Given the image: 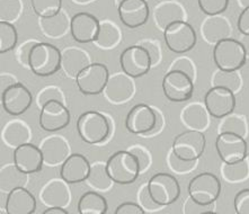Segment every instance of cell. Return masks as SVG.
Returning <instances> with one entry per match:
<instances>
[{"instance_id": "obj_1", "label": "cell", "mask_w": 249, "mask_h": 214, "mask_svg": "<svg viewBox=\"0 0 249 214\" xmlns=\"http://www.w3.org/2000/svg\"><path fill=\"white\" fill-rule=\"evenodd\" d=\"M77 132L81 140L88 144H99L111 133L107 117L97 110H87L77 120Z\"/></svg>"}, {"instance_id": "obj_2", "label": "cell", "mask_w": 249, "mask_h": 214, "mask_svg": "<svg viewBox=\"0 0 249 214\" xmlns=\"http://www.w3.org/2000/svg\"><path fill=\"white\" fill-rule=\"evenodd\" d=\"M30 69L41 78L50 77L61 69V50L46 42H38L30 55Z\"/></svg>"}, {"instance_id": "obj_3", "label": "cell", "mask_w": 249, "mask_h": 214, "mask_svg": "<svg viewBox=\"0 0 249 214\" xmlns=\"http://www.w3.org/2000/svg\"><path fill=\"white\" fill-rule=\"evenodd\" d=\"M106 168L112 180L119 185L133 184L141 174L138 159L127 150L113 153L106 161Z\"/></svg>"}, {"instance_id": "obj_4", "label": "cell", "mask_w": 249, "mask_h": 214, "mask_svg": "<svg viewBox=\"0 0 249 214\" xmlns=\"http://www.w3.org/2000/svg\"><path fill=\"white\" fill-rule=\"evenodd\" d=\"M213 60L218 69L238 71L247 62L246 50L243 43L234 38H225L214 45Z\"/></svg>"}, {"instance_id": "obj_5", "label": "cell", "mask_w": 249, "mask_h": 214, "mask_svg": "<svg viewBox=\"0 0 249 214\" xmlns=\"http://www.w3.org/2000/svg\"><path fill=\"white\" fill-rule=\"evenodd\" d=\"M163 40L167 48L177 54H184L196 45L197 36L194 27L187 20L170 24L163 30Z\"/></svg>"}, {"instance_id": "obj_6", "label": "cell", "mask_w": 249, "mask_h": 214, "mask_svg": "<svg viewBox=\"0 0 249 214\" xmlns=\"http://www.w3.org/2000/svg\"><path fill=\"white\" fill-rule=\"evenodd\" d=\"M221 194V181L214 174L201 173L188 184V195L202 205H212Z\"/></svg>"}, {"instance_id": "obj_7", "label": "cell", "mask_w": 249, "mask_h": 214, "mask_svg": "<svg viewBox=\"0 0 249 214\" xmlns=\"http://www.w3.org/2000/svg\"><path fill=\"white\" fill-rule=\"evenodd\" d=\"M148 188L154 201L160 206L173 204L180 196L178 180L167 173L155 174L148 181Z\"/></svg>"}, {"instance_id": "obj_8", "label": "cell", "mask_w": 249, "mask_h": 214, "mask_svg": "<svg viewBox=\"0 0 249 214\" xmlns=\"http://www.w3.org/2000/svg\"><path fill=\"white\" fill-rule=\"evenodd\" d=\"M206 147V138L203 132L188 130L176 135L173 141L172 150L177 157L193 161L198 160L204 153Z\"/></svg>"}, {"instance_id": "obj_9", "label": "cell", "mask_w": 249, "mask_h": 214, "mask_svg": "<svg viewBox=\"0 0 249 214\" xmlns=\"http://www.w3.org/2000/svg\"><path fill=\"white\" fill-rule=\"evenodd\" d=\"M109 78V71L105 64L92 62L85 68L76 78L77 87L85 96L103 94Z\"/></svg>"}, {"instance_id": "obj_10", "label": "cell", "mask_w": 249, "mask_h": 214, "mask_svg": "<svg viewBox=\"0 0 249 214\" xmlns=\"http://www.w3.org/2000/svg\"><path fill=\"white\" fill-rule=\"evenodd\" d=\"M162 90L170 102H187L193 96L194 80L181 71L170 70L163 76Z\"/></svg>"}, {"instance_id": "obj_11", "label": "cell", "mask_w": 249, "mask_h": 214, "mask_svg": "<svg viewBox=\"0 0 249 214\" xmlns=\"http://www.w3.org/2000/svg\"><path fill=\"white\" fill-rule=\"evenodd\" d=\"M216 152L225 163H237L247 159L248 143L246 139L234 133H219L215 140Z\"/></svg>"}, {"instance_id": "obj_12", "label": "cell", "mask_w": 249, "mask_h": 214, "mask_svg": "<svg viewBox=\"0 0 249 214\" xmlns=\"http://www.w3.org/2000/svg\"><path fill=\"white\" fill-rule=\"evenodd\" d=\"M120 64L123 72L133 79L145 76L152 67L149 53L139 44L131 45L121 53Z\"/></svg>"}, {"instance_id": "obj_13", "label": "cell", "mask_w": 249, "mask_h": 214, "mask_svg": "<svg viewBox=\"0 0 249 214\" xmlns=\"http://www.w3.org/2000/svg\"><path fill=\"white\" fill-rule=\"evenodd\" d=\"M136 90L133 78L122 71L109 74L103 96L114 105H122L133 98Z\"/></svg>"}, {"instance_id": "obj_14", "label": "cell", "mask_w": 249, "mask_h": 214, "mask_svg": "<svg viewBox=\"0 0 249 214\" xmlns=\"http://www.w3.org/2000/svg\"><path fill=\"white\" fill-rule=\"evenodd\" d=\"M236 104V94L223 87H211L204 96L206 109L214 119L220 120L233 113Z\"/></svg>"}, {"instance_id": "obj_15", "label": "cell", "mask_w": 249, "mask_h": 214, "mask_svg": "<svg viewBox=\"0 0 249 214\" xmlns=\"http://www.w3.org/2000/svg\"><path fill=\"white\" fill-rule=\"evenodd\" d=\"M0 96L3 110L12 116L22 115L33 103V95L30 89L20 83L10 86Z\"/></svg>"}, {"instance_id": "obj_16", "label": "cell", "mask_w": 249, "mask_h": 214, "mask_svg": "<svg viewBox=\"0 0 249 214\" xmlns=\"http://www.w3.org/2000/svg\"><path fill=\"white\" fill-rule=\"evenodd\" d=\"M71 115L67 105L58 101L46 103L40 112V126L45 132L61 131L70 124Z\"/></svg>"}, {"instance_id": "obj_17", "label": "cell", "mask_w": 249, "mask_h": 214, "mask_svg": "<svg viewBox=\"0 0 249 214\" xmlns=\"http://www.w3.org/2000/svg\"><path fill=\"white\" fill-rule=\"evenodd\" d=\"M157 114L154 107L143 103L134 105L125 119L126 130L132 134L142 135L149 133L156 125Z\"/></svg>"}, {"instance_id": "obj_18", "label": "cell", "mask_w": 249, "mask_h": 214, "mask_svg": "<svg viewBox=\"0 0 249 214\" xmlns=\"http://www.w3.org/2000/svg\"><path fill=\"white\" fill-rule=\"evenodd\" d=\"M46 166L54 167L62 165L71 155V147L69 142L63 135L51 134L44 138L40 144Z\"/></svg>"}, {"instance_id": "obj_19", "label": "cell", "mask_w": 249, "mask_h": 214, "mask_svg": "<svg viewBox=\"0 0 249 214\" xmlns=\"http://www.w3.org/2000/svg\"><path fill=\"white\" fill-rule=\"evenodd\" d=\"M120 20L129 28L143 26L150 16L148 0H123L117 6Z\"/></svg>"}, {"instance_id": "obj_20", "label": "cell", "mask_w": 249, "mask_h": 214, "mask_svg": "<svg viewBox=\"0 0 249 214\" xmlns=\"http://www.w3.org/2000/svg\"><path fill=\"white\" fill-rule=\"evenodd\" d=\"M40 201L46 208H67L71 201L69 184L60 178H52L40 191Z\"/></svg>"}, {"instance_id": "obj_21", "label": "cell", "mask_w": 249, "mask_h": 214, "mask_svg": "<svg viewBox=\"0 0 249 214\" xmlns=\"http://www.w3.org/2000/svg\"><path fill=\"white\" fill-rule=\"evenodd\" d=\"M99 21L96 17L89 13H77L71 17L70 33L73 40L85 44L92 43L97 37L99 32Z\"/></svg>"}, {"instance_id": "obj_22", "label": "cell", "mask_w": 249, "mask_h": 214, "mask_svg": "<svg viewBox=\"0 0 249 214\" xmlns=\"http://www.w3.org/2000/svg\"><path fill=\"white\" fill-rule=\"evenodd\" d=\"M13 160L14 163L18 167V169L27 175L41 171L44 163L43 155H42L40 147L31 143V142L14 149Z\"/></svg>"}, {"instance_id": "obj_23", "label": "cell", "mask_w": 249, "mask_h": 214, "mask_svg": "<svg viewBox=\"0 0 249 214\" xmlns=\"http://www.w3.org/2000/svg\"><path fill=\"white\" fill-rule=\"evenodd\" d=\"M91 163L81 153H71L61 165L60 177L68 184H79L89 176Z\"/></svg>"}, {"instance_id": "obj_24", "label": "cell", "mask_w": 249, "mask_h": 214, "mask_svg": "<svg viewBox=\"0 0 249 214\" xmlns=\"http://www.w3.org/2000/svg\"><path fill=\"white\" fill-rule=\"evenodd\" d=\"M232 34L230 20L221 15L208 16L201 24V35L209 44L216 43L229 38Z\"/></svg>"}, {"instance_id": "obj_25", "label": "cell", "mask_w": 249, "mask_h": 214, "mask_svg": "<svg viewBox=\"0 0 249 214\" xmlns=\"http://www.w3.org/2000/svg\"><path fill=\"white\" fill-rule=\"evenodd\" d=\"M91 62L86 50L78 46H68L61 51V69L67 76L76 79L78 74Z\"/></svg>"}, {"instance_id": "obj_26", "label": "cell", "mask_w": 249, "mask_h": 214, "mask_svg": "<svg viewBox=\"0 0 249 214\" xmlns=\"http://www.w3.org/2000/svg\"><path fill=\"white\" fill-rule=\"evenodd\" d=\"M154 19L159 30H163L170 24L187 19L186 9L176 0H162L154 9Z\"/></svg>"}, {"instance_id": "obj_27", "label": "cell", "mask_w": 249, "mask_h": 214, "mask_svg": "<svg viewBox=\"0 0 249 214\" xmlns=\"http://www.w3.org/2000/svg\"><path fill=\"white\" fill-rule=\"evenodd\" d=\"M36 206V198L26 187L9 192L5 202V210L8 214H33Z\"/></svg>"}, {"instance_id": "obj_28", "label": "cell", "mask_w": 249, "mask_h": 214, "mask_svg": "<svg viewBox=\"0 0 249 214\" xmlns=\"http://www.w3.org/2000/svg\"><path fill=\"white\" fill-rule=\"evenodd\" d=\"M33 138L32 128L23 120L8 121L1 130V140L7 147L16 149L19 145L30 143Z\"/></svg>"}, {"instance_id": "obj_29", "label": "cell", "mask_w": 249, "mask_h": 214, "mask_svg": "<svg viewBox=\"0 0 249 214\" xmlns=\"http://www.w3.org/2000/svg\"><path fill=\"white\" fill-rule=\"evenodd\" d=\"M210 113L204 104L193 102L181 109L180 120L190 130L204 132L210 125Z\"/></svg>"}, {"instance_id": "obj_30", "label": "cell", "mask_w": 249, "mask_h": 214, "mask_svg": "<svg viewBox=\"0 0 249 214\" xmlns=\"http://www.w3.org/2000/svg\"><path fill=\"white\" fill-rule=\"evenodd\" d=\"M38 26L44 36L49 38H61L69 33L71 28V18L65 10L54 16L38 19Z\"/></svg>"}, {"instance_id": "obj_31", "label": "cell", "mask_w": 249, "mask_h": 214, "mask_svg": "<svg viewBox=\"0 0 249 214\" xmlns=\"http://www.w3.org/2000/svg\"><path fill=\"white\" fill-rule=\"evenodd\" d=\"M122 41V31L112 20L104 19L99 24V32L96 40L92 42L97 48L108 51L115 49Z\"/></svg>"}, {"instance_id": "obj_32", "label": "cell", "mask_w": 249, "mask_h": 214, "mask_svg": "<svg viewBox=\"0 0 249 214\" xmlns=\"http://www.w3.org/2000/svg\"><path fill=\"white\" fill-rule=\"evenodd\" d=\"M28 183V175L18 169L15 163H8L0 169V191L7 193L18 187H25Z\"/></svg>"}, {"instance_id": "obj_33", "label": "cell", "mask_w": 249, "mask_h": 214, "mask_svg": "<svg viewBox=\"0 0 249 214\" xmlns=\"http://www.w3.org/2000/svg\"><path fill=\"white\" fill-rule=\"evenodd\" d=\"M77 209L79 214H106L108 205L106 198L102 194L89 191L80 196Z\"/></svg>"}, {"instance_id": "obj_34", "label": "cell", "mask_w": 249, "mask_h": 214, "mask_svg": "<svg viewBox=\"0 0 249 214\" xmlns=\"http://www.w3.org/2000/svg\"><path fill=\"white\" fill-rule=\"evenodd\" d=\"M86 183L96 191L107 192L111 190L114 181L107 173L106 162L95 161L91 163L89 176L86 179Z\"/></svg>"}, {"instance_id": "obj_35", "label": "cell", "mask_w": 249, "mask_h": 214, "mask_svg": "<svg viewBox=\"0 0 249 214\" xmlns=\"http://www.w3.org/2000/svg\"><path fill=\"white\" fill-rule=\"evenodd\" d=\"M219 133H234L246 139L248 135V124L245 116L240 114L231 113L222 119H220L218 125Z\"/></svg>"}, {"instance_id": "obj_36", "label": "cell", "mask_w": 249, "mask_h": 214, "mask_svg": "<svg viewBox=\"0 0 249 214\" xmlns=\"http://www.w3.org/2000/svg\"><path fill=\"white\" fill-rule=\"evenodd\" d=\"M212 87H223L237 94L243 86L241 76L238 71H223L218 69L213 73L211 79Z\"/></svg>"}, {"instance_id": "obj_37", "label": "cell", "mask_w": 249, "mask_h": 214, "mask_svg": "<svg viewBox=\"0 0 249 214\" xmlns=\"http://www.w3.org/2000/svg\"><path fill=\"white\" fill-rule=\"evenodd\" d=\"M221 175L229 183H239L249 176V162L247 159L237 163H222Z\"/></svg>"}, {"instance_id": "obj_38", "label": "cell", "mask_w": 249, "mask_h": 214, "mask_svg": "<svg viewBox=\"0 0 249 214\" xmlns=\"http://www.w3.org/2000/svg\"><path fill=\"white\" fill-rule=\"evenodd\" d=\"M18 40L16 27L13 23L0 21V53H7L15 49Z\"/></svg>"}, {"instance_id": "obj_39", "label": "cell", "mask_w": 249, "mask_h": 214, "mask_svg": "<svg viewBox=\"0 0 249 214\" xmlns=\"http://www.w3.org/2000/svg\"><path fill=\"white\" fill-rule=\"evenodd\" d=\"M35 101H36V105L38 108H42L46 103L52 101H58L65 105H67V103H68L65 91L59 86L55 85H49L42 88L36 94Z\"/></svg>"}, {"instance_id": "obj_40", "label": "cell", "mask_w": 249, "mask_h": 214, "mask_svg": "<svg viewBox=\"0 0 249 214\" xmlns=\"http://www.w3.org/2000/svg\"><path fill=\"white\" fill-rule=\"evenodd\" d=\"M23 13L22 0H0V21L15 23Z\"/></svg>"}, {"instance_id": "obj_41", "label": "cell", "mask_w": 249, "mask_h": 214, "mask_svg": "<svg viewBox=\"0 0 249 214\" xmlns=\"http://www.w3.org/2000/svg\"><path fill=\"white\" fill-rule=\"evenodd\" d=\"M31 5L40 18H45L56 15L62 9V0H31Z\"/></svg>"}, {"instance_id": "obj_42", "label": "cell", "mask_w": 249, "mask_h": 214, "mask_svg": "<svg viewBox=\"0 0 249 214\" xmlns=\"http://www.w3.org/2000/svg\"><path fill=\"white\" fill-rule=\"evenodd\" d=\"M167 165L176 174H188L192 170H194L197 166V160H193V161H188V160H184L177 157L173 150H170L167 155Z\"/></svg>"}, {"instance_id": "obj_43", "label": "cell", "mask_w": 249, "mask_h": 214, "mask_svg": "<svg viewBox=\"0 0 249 214\" xmlns=\"http://www.w3.org/2000/svg\"><path fill=\"white\" fill-rule=\"evenodd\" d=\"M230 0H197L198 7L206 16L221 15L228 9Z\"/></svg>"}, {"instance_id": "obj_44", "label": "cell", "mask_w": 249, "mask_h": 214, "mask_svg": "<svg viewBox=\"0 0 249 214\" xmlns=\"http://www.w3.org/2000/svg\"><path fill=\"white\" fill-rule=\"evenodd\" d=\"M126 150L132 153V155L138 159L139 165H140L141 174L150 168L152 163V156L150 151L148 150V148H145L144 145L142 144H133L127 148Z\"/></svg>"}, {"instance_id": "obj_45", "label": "cell", "mask_w": 249, "mask_h": 214, "mask_svg": "<svg viewBox=\"0 0 249 214\" xmlns=\"http://www.w3.org/2000/svg\"><path fill=\"white\" fill-rule=\"evenodd\" d=\"M177 70L181 71V72L186 73L188 77L195 81L196 79V67L193 60H191L188 56H178V58L174 59L172 64L169 66V70Z\"/></svg>"}, {"instance_id": "obj_46", "label": "cell", "mask_w": 249, "mask_h": 214, "mask_svg": "<svg viewBox=\"0 0 249 214\" xmlns=\"http://www.w3.org/2000/svg\"><path fill=\"white\" fill-rule=\"evenodd\" d=\"M40 42L36 38H30V40L24 41L16 50V60L20 66L30 69V55L32 50L37 43Z\"/></svg>"}, {"instance_id": "obj_47", "label": "cell", "mask_w": 249, "mask_h": 214, "mask_svg": "<svg viewBox=\"0 0 249 214\" xmlns=\"http://www.w3.org/2000/svg\"><path fill=\"white\" fill-rule=\"evenodd\" d=\"M138 203L148 212L157 211V210H159L160 208H162V206L158 205L157 203L154 201V198H152V196L150 195V192H149V188H148V183L143 184L140 188H139Z\"/></svg>"}, {"instance_id": "obj_48", "label": "cell", "mask_w": 249, "mask_h": 214, "mask_svg": "<svg viewBox=\"0 0 249 214\" xmlns=\"http://www.w3.org/2000/svg\"><path fill=\"white\" fill-rule=\"evenodd\" d=\"M139 45L142 46L145 51L149 53L151 59V63L152 67H156L157 64L160 63L162 59V52H161V48H160L158 41L155 40H142L138 43Z\"/></svg>"}, {"instance_id": "obj_49", "label": "cell", "mask_w": 249, "mask_h": 214, "mask_svg": "<svg viewBox=\"0 0 249 214\" xmlns=\"http://www.w3.org/2000/svg\"><path fill=\"white\" fill-rule=\"evenodd\" d=\"M233 208L236 214H249V188L237 193L233 199Z\"/></svg>"}, {"instance_id": "obj_50", "label": "cell", "mask_w": 249, "mask_h": 214, "mask_svg": "<svg viewBox=\"0 0 249 214\" xmlns=\"http://www.w3.org/2000/svg\"><path fill=\"white\" fill-rule=\"evenodd\" d=\"M114 214H147L145 210L134 202H124L117 206Z\"/></svg>"}, {"instance_id": "obj_51", "label": "cell", "mask_w": 249, "mask_h": 214, "mask_svg": "<svg viewBox=\"0 0 249 214\" xmlns=\"http://www.w3.org/2000/svg\"><path fill=\"white\" fill-rule=\"evenodd\" d=\"M211 205H202L198 204L192 199L191 197H188L186 201H185V204L183 206V212L184 214H202L206 211H211L210 210Z\"/></svg>"}, {"instance_id": "obj_52", "label": "cell", "mask_w": 249, "mask_h": 214, "mask_svg": "<svg viewBox=\"0 0 249 214\" xmlns=\"http://www.w3.org/2000/svg\"><path fill=\"white\" fill-rule=\"evenodd\" d=\"M237 27L243 35H249V7L244 8L243 12L240 13L238 17Z\"/></svg>"}, {"instance_id": "obj_53", "label": "cell", "mask_w": 249, "mask_h": 214, "mask_svg": "<svg viewBox=\"0 0 249 214\" xmlns=\"http://www.w3.org/2000/svg\"><path fill=\"white\" fill-rule=\"evenodd\" d=\"M19 81L17 79L15 74L9 72H1L0 74V94H2L6 89H8L10 86L18 84Z\"/></svg>"}, {"instance_id": "obj_54", "label": "cell", "mask_w": 249, "mask_h": 214, "mask_svg": "<svg viewBox=\"0 0 249 214\" xmlns=\"http://www.w3.org/2000/svg\"><path fill=\"white\" fill-rule=\"evenodd\" d=\"M156 109V114H157V120H156V125L155 127L152 128V131L149 132V133L144 134L143 138H152V137H156V135L159 134L160 132L163 130V126H165V117H163L162 113L160 112L158 108H155Z\"/></svg>"}, {"instance_id": "obj_55", "label": "cell", "mask_w": 249, "mask_h": 214, "mask_svg": "<svg viewBox=\"0 0 249 214\" xmlns=\"http://www.w3.org/2000/svg\"><path fill=\"white\" fill-rule=\"evenodd\" d=\"M42 214H69L65 208H48Z\"/></svg>"}, {"instance_id": "obj_56", "label": "cell", "mask_w": 249, "mask_h": 214, "mask_svg": "<svg viewBox=\"0 0 249 214\" xmlns=\"http://www.w3.org/2000/svg\"><path fill=\"white\" fill-rule=\"evenodd\" d=\"M240 42L243 43V45L245 46V50H246V54H247V59H249V35H244L243 38H241Z\"/></svg>"}, {"instance_id": "obj_57", "label": "cell", "mask_w": 249, "mask_h": 214, "mask_svg": "<svg viewBox=\"0 0 249 214\" xmlns=\"http://www.w3.org/2000/svg\"><path fill=\"white\" fill-rule=\"evenodd\" d=\"M238 5H239L241 8H246L249 7V0H237Z\"/></svg>"}, {"instance_id": "obj_58", "label": "cell", "mask_w": 249, "mask_h": 214, "mask_svg": "<svg viewBox=\"0 0 249 214\" xmlns=\"http://www.w3.org/2000/svg\"><path fill=\"white\" fill-rule=\"evenodd\" d=\"M74 3H79V5H86V3L91 2L92 0H72Z\"/></svg>"}, {"instance_id": "obj_59", "label": "cell", "mask_w": 249, "mask_h": 214, "mask_svg": "<svg viewBox=\"0 0 249 214\" xmlns=\"http://www.w3.org/2000/svg\"><path fill=\"white\" fill-rule=\"evenodd\" d=\"M0 214H8L5 210V208H1V211H0Z\"/></svg>"}, {"instance_id": "obj_60", "label": "cell", "mask_w": 249, "mask_h": 214, "mask_svg": "<svg viewBox=\"0 0 249 214\" xmlns=\"http://www.w3.org/2000/svg\"><path fill=\"white\" fill-rule=\"evenodd\" d=\"M202 214H218V213H215V212H213V211H206V212L202 213Z\"/></svg>"}, {"instance_id": "obj_61", "label": "cell", "mask_w": 249, "mask_h": 214, "mask_svg": "<svg viewBox=\"0 0 249 214\" xmlns=\"http://www.w3.org/2000/svg\"><path fill=\"white\" fill-rule=\"evenodd\" d=\"M122 1H123V0H115V5H116V6H119L120 3L122 2Z\"/></svg>"}, {"instance_id": "obj_62", "label": "cell", "mask_w": 249, "mask_h": 214, "mask_svg": "<svg viewBox=\"0 0 249 214\" xmlns=\"http://www.w3.org/2000/svg\"><path fill=\"white\" fill-rule=\"evenodd\" d=\"M78 214H79V213H78Z\"/></svg>"}]
</instances>
